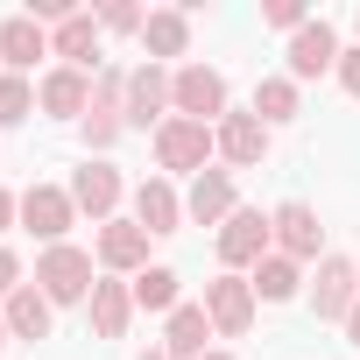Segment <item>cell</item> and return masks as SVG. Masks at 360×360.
Returning <instances> with one entry per match:
<instances>
[{
    "mask_svg": "<svg viewBox=\"0 0 360 360\" xmlns=\"http://www.w3.org/2000/svg\"><path fill=\"white\" fill-rule=\"evenodd\" d=\"M169 113L219 127V120L233 113V92H226V78H219L212 64H176V71H169Z\"/></svg>",
    "mask_w": 360,
    "mask_h": 360,
    "instance_id": "1",
    "label": "cell"
},
{
    "mask_svg": "<svg viewBox=\"0 0 360 360\" xmlns=\"http://www.w3.org/2000/svg\"><path fill=\"white\" fill-rule=\"evenodd\" d=\"M212 155H219V134H212L205 120L169 113V120L155 127V162H162L169 176H198V169H212Z\"/></svg>",
    "mask_w": 360,
    "mask_h": 360,
    "instance_id": "2",
    "label": "cell"
},
{
    "mask_svg": "<svg viewBox=\"0 0 360 360\" xmlns=\"http://www.w3.org/2000/svg\"><path fill=\"white\" fill-rule=\"evenodd\" d=\"M36 290L50 297V304H92V290H99V276H92V255L85 248H43L36 255Z\"/></svg>",
    "mask_w": 360,
    "mask_h": 360,
    "instance_id": "3",
    "label": "cell"
},
{
    "mask_svg": "<svg viewBox=\"0 0 360 360\" xmlns=\"http://www.w3.org/2000/svg\"><path fill=\"white\" fill-rule=\"evenodd\" d=\"M22 226H29L43 248H64V233L78 226L71 184H29V191H22Z\"/></svg>",
    "mask_w": 360,
    "mask_h": 360,
    "instance_id": "4",
    "label": "cell"
},
{
    "mask_svg": "<svg viewBox=\"0 0 360 360\" xmlns=\"http://www.w3.org/2000/svg\"><path fill=\"white\" fill-rule=\"evenodd\" d=\"M262 255H276V226H269V212L240 205V212L219 226V262H226V276H240V269H255Z\"/></svg>",
    "mask_w": 360,
    "mask_h": 360,
    "instance_id": "5",
    "label": "cell"
},
{
    "mask_svg": "<svg viewBox=\"0 0 360 360\" xmlns=\"http://www.w3.org/2000/svg\"><path fill=\"white\" fill-rule=\"evenodd\" d=\"M198 304H205V318H212V332H219V339H240V332L255 325V311H262V297H255V283H248V276H212Z\"/></svg>",
    "mask_w": 360,
    "mask_h": 360,
    "instance_id": "6",
    "label": "cell"
},
{
    "mask_svg": "<svg viewBox=\"0 0 360 360\" xmlns=\"http://www.w3.org/2000/svg\"><path fill=\"white\" fill-rule=\"evenodd\" d=\"M120 198H127V184H120V169H113V162L85 155V169H71V205H78L92 226L120 219Z\"/></svg>",
    "mask_w": 360,
    "mask_h": 360,
    "instance_id": "7",
    "label": "cell"
},
{
    "mask_svg": "<svg viewBox=\"0 0 360 360\" xmlns=\"http://www.w3.org/2000/svg\"><path fill=\"white\" fill-rule=\"evenodd\" d=\"M148 240H155V233H141L134 219H106V226L92 233V262H99L106 276H127V283H134V276L148 269Z\"/></svg>",
    "mask_w": 360,
    "mask_h": 360,
    "instance_id": "8",
    "label": "cell"
},
{
    "mask_svg": "<svg viewBox=\"0 0 360 360\" xmlns=\"http://www.w3.org/2000/svg\"><path fill=\"white\" fill-rule=\"evenodd\" d=\"M353 304H360V269H353V255H325L318 276H311V311H318L325 325H346Z\"/></svg>",
    "mask_w": 360,
    "mask_h": 360,
    "instance_id": "9",
    "label": "cell"
},
{
    "mask_svg": "<svg viewBox=\"0 0 360 360\" xmlns=\"http://www.w3.org/2000/svg\"><path fill=\"white\" fill-rule=\"evenodd\" d=\"M120 113H127V127H141V134L162 127V120H169V64H134Z\"/></svg>",
    "mask_w": 360,
    "mask_h": 360,
    "instance_id": "10",
    "label": "cell"
},
{
    "mask_svg": "<svg viewBox=\"0 0 360 360\" xmlns=\"http://www.w3.org/2000/svg\"><path fill=\"white\" fill-rule=\"evenodd\" d=\"M269 226H276V255H290V262H325V226H318V212H311L304 198H283V205L269 212Z\"/></svg>",
    "mask_w": 360,
    "mask_h": 360,
    "instance_id": "11",
    "label": "cell"
},
{
    "mask_svg": "<svg viewBox=\"0 0 360 360\" xmlns=\"http://www.w3.org/2000/svg\"><path fill=\"white\" fill-rule=\"evenodd\" d=\"M339 50H346V43H339V29H332L325 15H318V22H304V29L290 36V78H297V85H311V78L339 71Z\"/></svg>",
    "mask_w": 360,
    "mask_h": 360,
    "instance_id": "12",
    "label": "cell"
},
{
    "mask_svg": "<svg viewBox=\"0 0 360 360\" xmlns=\"http://www.w3.org/2000/svg\"><path fill=\"white\" fill-rule=\"evenodd\" d=\"M36 106L50 120H85L92 113V71H71V64H50L36 78Z\"/></svg>",
    "mask_w": 360,
    "mask_h": 360,
    "instance_id": "13",
    "label": "cell"
},
{
    "mask_svg": "<svg viewBox=\"0 0 360 360\" xmlns=\"http://www.w3.org/2000/svg\"><path fill=\"white\" fill-rule=\"evenodd\" d=\"M233 212H240V198H233V169H219V162L198 169L191 191H184V219H191V226H226Z\"/></svg>",
    "mask_w": 360,
    "mask_h": 360,
    "instance_id": "14",
    "label": "cell"
},
{
    "mask_svg": "<svg viewBox=\"0 0 360 360\" xmlns=\"http://www.w3.org/2000/svg\"><path fill=\"white\" fill-rule=\"evenodd\" d=\"M99 43H106V29H99V15H85V8L50 29V57L71 64V71H92V78H99Z\"/></svg>",
    "mask_w": 360,
    "mask_h": 360,
    "instance_id": "15",
    "label": "cell"
},
{
    "mask_svg": "<svg viewBox=\"0 0 360 360\" xmlns=\"http://www.w3.org/2000/svg\"><path fill=\"white\" fill-rule=\"evenodd\" d=\"M212 134H219V162H226V169H255V162L269 155V134H276V127H262L255 106H248V113H226Z\"/></svg>",
    "mask_w": 360,
    "mask_h": 360,
    "instance_id": "16",
    "label": "cell"
},
{
    "mask_svg": "<svg viewBox=\"0 0 360 360\" xmlns=\"http://www.w3.org/2000/svg\"><path fill=\"white\" fill-rule=\"evenodd\" d=\"M134 226L141 233H176L184 226V191H176L169 176H141L134 184Z\"/></svg>",
    "mask_w": 360,
    "mask_h": 360,
    "instance_id": "17",
    "label": "cell"
},
{
    "mask_svg": "<svg viewBox=\"0 0 360 360\" xmlns=\"http://www.w3.org/2000/svg\"><path fill=\"white\" fill-rule=\"evenodd\" d=\"M212 318H205V304H176L169 318H162V353L169 360H205L212 353Z\"/></svg>",
    "mask_w": 360,
    "mask_h": 360,
    "instance_id": "18",
    "label": "cell"
},
{
    "mask_svg": "<svg viewBox=\"0 0 360 360\" xmlns=\"http://www.w3.org/2000/svg\"><path fill=\"white\" fill-rule=\"evenodd\" d=\"M50 57V29L36 22V15H8V22H0V71H36Z\"/></svg>",
    "mask_w": 360,
    "mask_h": 360,
    "instance_id": "19",
    "label": "cell"
},
{
    "mask_svg": "<svg viewBox=\"0 0 360 360\" xmlns=\"http://www.w3.org/2000/svg\"><path fill=\"white\" fill-rule=\"evenodd\" d=\"M141 50H148V64L191 57V15H184V8H148V22H141Z\"/></svg>",
    "mask_w": 360,
    "mask_h": 360,
    "instance_id": "20",
    "label": "cell"
},
{
    "mask_svg": "<svg viewBox=\"0 0 360 360\" xmlns=\"http://www.w3.org/2000/svg\"><path fill=\"white\" fill-rule=\"evenodd\" d=\"M85 318H92V332H99V339H127V325H134V290H127L120 276H99V290H92Z\"/></svg>",
    "mask_w": 360,
    "mask_h": 360,
    "instance_id": "21",
    "label": "cell"
},
{
    "mask_svg": "<svg viewBox=\"0 0 360 360\" xmlns=\"http://www.w3.org/2000/svg\"><path fill=\"white\" fill-rule=\"evenodd\" d=\"M0 318H8V332H15V339H29V346H36V339H50V318H57V304H50L36 283H22L8 304H0Z\"/></svg>",
    "mask_w": 360,
    "mask_h": 360,
    "instance_id": "22",
    "label": "cell"
},
{
    "mask_svg": "<svg viewBox=\"0 0 360 360\" xmlns=\"http://www.w3.org/2000/svg\"><path fill=\"white\" fill-rule=\"evenodd\" d=\"M127 290H134V311H148V318H169L176 304H184V276H176V269H162V262H148Z\"/></svg>",
    "mask_w": 360,
    "mask_h": 360,
    "instance_id": "23",
    "label": "cell"
},
{
    "mask_svg": "<svg viewBox=\"0 0 360 360\" xmlns=\"http://www.w3.org/2000/svg\"><path fill=\"white\" fill-rule=\"evenodd\" d=\"M297 113H304V85H297L290 71L255 85V120H262V127H283V120H297Z\"/></svg>",
    "mask_w": 360,
    "mask_h": 360,
    "instance_id": "24",
    "label": "cell"
},
{
    "mask_svg": "<svg viewBox=\"0 0 360 360\" xmlns=\"http://www.w3.org/2000/svg\"><path fill=\"white\" fill-rule=\"evenodd\" d=\"M248 283H255V297H262V304H290V297L304 290V262H290V255H262Z\"/></svg>",
    "mask_w": 360,
    "mask_h": 360,
    "instance_id": "25",
    "label": "cell"
},
{
    "mask_svg": "<svg viewBox=\"0 0 360 360\" xmlns=\"http://www.w3.org/2000/svg\"><path fill=\"white\" fill-rule=\"evenodd\" d=\"M78 134H85V155H99V162H106V148L127 134V113H120V106H92V113L78 120Z\"/></svg>",
    "mask_w": 360,
    "mask_h": 360,
    "instance_id": "26",
    "label": "cell"
},
{
    "mask_svg": "<svg viewBox=\"0 0 360 360\" xmlns=\"http://www.w3.org/2000/svg\"><path fill=\"white\" fill-rule=\"evenodd\" d=\"M36 113V85L22 71H0V127H22Z\"/></svg>",
    "mask_w": 360,
    "mask_h": 360,
    "instance_id": "27",
    "label": "cell"
},
{
    "mask_svg": "<svg viewBox=\"0 0 360 360\" xmlns=\"http://www.w3.org/2000/svg\"><path fill=\"white\" fill-rule=\"evenodd\" d=\"M262 22H269V29H283V36H297L311 15H304V0H269V8H262Z\"/></svg>",
    "mask_w": 360,
    "mask_h": 360,
    "instance_id": "28",
    "label": "cell"
},
{
    "mask_svg": "<svg viewBox=\"0 0 360 360\" xmlns=\"http://www.w3.org/2000/svg\"><path fill=\"white\" fill-rule=\"evenodd\" d=\"M141 22H148V15L127 8V0H120V8H99V29H106V36H141Z\"/></svg>",
    "mask_w": 360,
    "mask_h": 360,
    "instance_id": "29",
    "label": "cell"
},
{
    "mask_svg": "<svg viewBox=\"0 0 360 360\" xmlns=\"http://www.w3.org/2000/svg\"><path fill=\"white\" fill-rule=\"evenodd\" d=\"M332 78H339V92H346V99H360V43H353V50H339V71H332Z\"/></svg>",
    "mask_w": 360,
    "mask_h": 360,
    "instance_id": "30",
    "label": "cell"
},
{
    "mask_svg": "<svg viewBox=\"0 0 360 360\" xmlns=\"http://www.w3.org/2000/svg\"><path fill=\"white\" fill-rule=\"evenodd\" d=\"M15 290H22V255H15V248H0V304H8Z\"/></svg>",
    "mask_w": 360,
    "mask_h": 360,
    "instance_id": "31",
    "label": "cell"
},
{
    "mask_svg": "<svg viewBox=\"0 0 360 360\" xmlns=\"http://www.w3.org/2000/svg\"><path fill=\"white\" fill-rule=\"evenodd\" d=\"M22 226V191H0V233Z\"/></svg>",
    "mask_w": 360,
    "mask_h": 360,
    "instance_id": "32",
    "label": "cell"
},
{
    "mask_svg": "<svg viewBox=\"0 0 360 360\" xmlns=\"http://www.w3.org/2000/svg\"><path fill=\"white\" fill-rule=\"evenodd\" d=\"M346 346H360V304L346 311Z\"/></svg>",
    "mask_w": 360,
    "mask_h": 360,
    "instance_id": "33",
    "label": "cell"
},
{
    "mask_svg": "<svg viewBox=\"0 0 360 360\" xmlns=\"http://www.w3.org/2000/svg\"><path fill=\"white\" fill-rule=\"evenodd\" d=\"M8 339H15V332H8V318H0V353H8Z\"/></svg>",
    "mask_w": 360,
    "mask_h": 360,
    "instance_id": "34",
    "label": "cell"
},
{
    "mask_svg": "<svg viewBox=\"0 0 360 360\" xmlns=\"http://www.w3.org/2000/svg\"><path fill=\"white\" fill-rule=\"evenodd\" d=\"M141 360H169V353H162V346H148V353H141Z\"/></svg>",
    "mask_w": 360,
    "mask_h": 360,
    "instance_id": "35",
    "label": "cell"
},
{
    "mask_svg": "<svg viewBox=\"0 0 360 360\" xmlns=\"http://www.w3.org/2000/svg\"><path fill=\"white\" fill-rule=\"evenodd\" d=\"M205 360H233V353H219V346H212V353H205Z\"/></svg>",
    "mask_w": 360,
    "mask_h": 360,
    "instance_id": "36",
    "label": "cell"
},
{
    "mask_svg": "<svg viewBox=\"0 0 360 360\" xmlns=\"http://www.w3.org/2000/svg\"><path fill=\"white\" fill-rule=\"evenodd\" d=\"M353 29H360V15H353Z\"/></svg>",
    "mask_w": 360,
    "mask_h": 360,
    "instance_id": "37",
    "label": "cell"
},
{
    "mask_svg": "<svg viewBox=\"0 0 360 360\" xmlns=\"http://www.w3.org/2000/svg\"><path fill=\"white\" fill-rule=\"evenodd\" d=\"M353 269H360V255H353Z\"/></svg>",
    "mask_w": 360,
    "mask_h": 360,
    "instance_id": "38",
    "label": "cell"
}]
</instances>
